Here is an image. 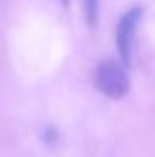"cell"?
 <instances>
[{
	"label": "cell",
	"mask_w": 155,
	"mask_h": 157,
	"mask_svg": "<svg viewBox=\"0 0 155 157\" xmlns=\"http://www.w3.org/2000/svg\"><path fill=\"white\" fill-rule=\"evenodd\" d=\"M93 84L108 98H113V100L121 98L129 88V78H127V72H125V66L115 60L100 62L96 68Z\"/></svg>",
	"instance_id": "obj_1"
},
{
	"label": "cell",
	"mask_w": 155,
	"mask_h": 157,
	"mask_svg": "<svg viewBox=\"0 0 155 157\" xmlns=\"http://www.w3.org/2000/svg\"><path fill=\"white\" fill-rule=\"evenodd\" d=\"M84 8H85V16L88 22L93 24L97 20V10H100V0H84Z\"/></svg>",
	"instance_id": "obj_3"
},
{
	"label": "cell",
	"mask_w": 155,
	"mask_h": 157,
	"mask_svg": "<svg viewBox=\"0 0 155 157\" xmlns=\"http://www.w3.org/2000/svg\"><path fill=\"white\" fill-rule=\"evenodd\" d=\"M141 10L139 8H131L121 16L119 24H117V50H119L121 64L127 68L131 66L133 56H135V44H137V26H139Z\"/></svg>",
	"instance_id": "obj_2"
},
{
	"label": "cell",
	"mask_w": 155,
	"mask_h": 157,
	"mask_svg": "<svg viewBox=\"0 0 155 157\" xmlns=\"http://www.w3.org/2000/svg\"><path fill=\"white\" fill-rule=\"evenodd\" d=\"M64 2H66V4H68V0H64Z\"/></svg>",
	"instance_id": "obj_4"
}]
</instances>
